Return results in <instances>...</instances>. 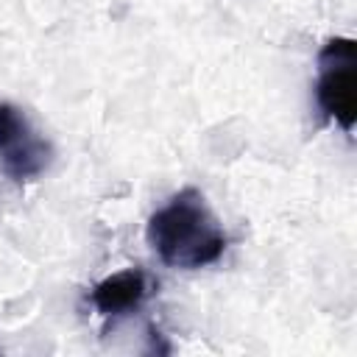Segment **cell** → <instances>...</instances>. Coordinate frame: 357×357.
<instances>
[{
  "label": "cell",
  "mask_w": 357,
  "mask_h": 357,
  "mask_svg": "<svg viewBox=\"0 0 357 357\" xmlns=\"http://www.w3.org/2000/svg\"><path fill=\"white\" fill-rule=\"evenodd\" d=\"M315 103L343 131L357 120V56L351 36H335L324 42L315 59Z\"/></svg>",
  "instance_id": "7a4b0ae2"
},
{
  "label": "cell",
  "mask_w": 357,
  "mask_h": 357,
  "mask_svg": "<svg viewBox=\"0 0 357 357\" xmlns=\"http://www.w3.org/2000/svg\"><path fill=\"white\" fill-rule=\"evenodd\" d=\"M148 245L167 268L195 271L218 262L229 245V237L209 209L204 192L195 187L178 190L159 206L145 226Z\"/></svg>",
  "instance_id": "6da1fadb"
},
{
  "label": "cell",
  "mask_w": 357,
  "mask_h": 357,
  "mask_svg": "<svg viewBox=\"0 0 357 357\" xmlns=\"http://www.w3.org/2000/svg\"><path fill=\"white\" fill-rule=\"evenodd\" d=\"M53 162L50 139L31 123V117L14 106L0 103V170L17 181H36Z\"/></svg>",
  "instance_id": "3957f363"
},
{
  "label": "cell",
  "mask_w": 357,
  "mask_h": 357,
  "mask_svg": "<svg viewBox=\"0 0 357 357\" xmlns=\"http://www.w3.org/2000/svg\"><path fill=\"white\" fill-rule=\"evenodd\" d=\"M148 296H151L148 273L142 268H126V271H117V273L100 279L89 290V304L106 321H114V318H123V315L139 310Z\"/></svg>",
  "instance_id": "277c9868"
}]
</instances>
